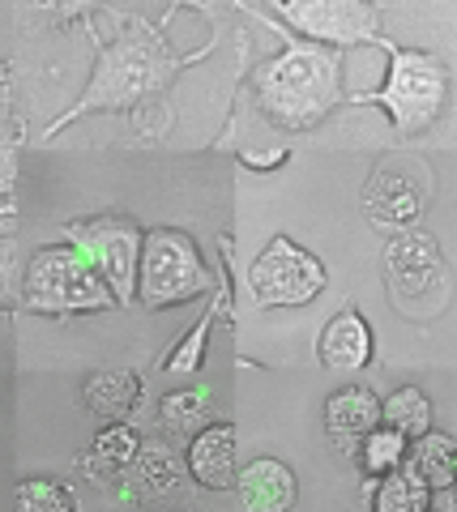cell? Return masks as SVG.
I'll return each mask as SVG.
<instances>
[{
	"instance_id": "6da1fadb",
	"label": "cell",
	"mask_w": 457,
	"mask_h": 512,
	"mask_svg": "<svg viewBox=\"0 0 457 512\" xmlns=\"http://www.w3.org/2000/svg\"><path fill=\"white\" fill-rule=\"evenodd\" d=\"M257 94L261 107L274 116V124L312 128L329 116V107L342 94L338 60L334 52H321V47H287L278 60H270L257 73Z\"/></svg>"
},
{
	"instance_id": "7a4b0ae2",
	"label": "cell",
	"mask_w": 457,
	"mask_h": 512,
	"mask_svg": "<svg viewBox=\"0 0 457 512\" xmlns=\"http://www.w3.org/2000/svg\"><path fill=\"white\" fill-rule=\"evenodd\" d=\"M163 69H167L163 43L154 35H146L141 26L129 30L116 47H107V52L99 56V69H94V82L86 90V99L77 103L73 111H65V120L60 124L86 116V111H99V107H107V111L112 107H133L141 94H150L154 86L163 82Z\"/></svg>"
},
{
	"instance_id": "3957f363",
	"label": "cell",
	"mask_w": 457,
	"mask_h": 512,
	"mask_svg": "<svg viewBox=\"0 0 457 512\" xmlns=\"http://www.w3.org/2000/svg\"><path fill=\"white\" fill-rule=\"evenodd\" d=\"M116 295H107L103 278L94 274L73 244L69 248H43L26 269V308L39 316H69V312H94L112 308Z\"/></svg>"
},
{
	"instance_id": "277c9868",
	"label": "cell",
	"mask_w": 457,
	"mask_h": 512,
	"mask_svg": "<svg viewBox=\"0 0 457 512\" xmlns=\"http://www.w3.org/2000/svg\"><path fill=\"white\" fill-rule=\"evenodd\" d=\"M201 291H210V269L197 256L193 239L171 227L141 235V303L146 308H176Z\"/></svg>"
},
{
	"instance_id": "5b68a950",
	"label": "cell",
	"mask_w": 457,
	"mask_h": 512,
	"mask_svg": "<svg viewBox=\"0 0 457 512\" xmlns=\"http://www.w3.org/2000/svg\"><path fill=\"white\" fill-rule=\"evenodd\" d=\"M449 94V73L445 64L428 52H393V69H389V86L381 94H364V103H381L389 107L393 124L402 137L423 133L445 107Z\"/></svg>"
},
{
	"instance_id": "8992f818",
	"label": "cell",
	"mask_w": 457,
	"mask_h": 512,
	"mask_svg": "<svg viewBox=\"0 0 457 512\" xmlns=\"http://www.w3.org/2000/svg\"><path fill=\"white\" fill-rule=\"evenodd\" d=\"M248 286L261 308H304L325 291V265L312 252L295 248L287 235H274L248 269Z\"/></svg>"
},
{
	"instance_id": "52a82bcc",
	"label": "cell",
	"mask_w": 457,
	"mask_h": 512,
	"mask_svg": "<svg viewBox=\"0 0 457 512\" xmlns=\"http://www.w3.org/2000/svg\"><path fill=\"white\" fill-rule=\"evenodd\" d=\"M69 244L94 265V274L116 291V303L133 295V274H137V244L141 231L124 227V222H82L69 231Z\"/></svg>"
},
{
	"instance_id": "ba28073f",
	"label": "cell",
	"mask_w": 457,
	"mask_h": 512,
	"mask_svg": "<svg viewBox=\"0 0 457 512\" xmlns=\"http://www.w3.org/2000/svg\"><path fill=\"white\" fill-rule=\"evenodd\" d=\"M423 201H428V171L419 163H385L364 184V210L381 227L411 231L415 218L423 214Z\"/></svg>"
},
{
	"instance_id": "9c48e42d",
	"label": "cell",
	"mask_w": 457,
	"mask_h": 512,
	"mask_svg": "<svg viewBox=\"0 0 457 512\" xmlns=\"http://www.w3.org/2000/svg\"><path fill=\"white\" fill-rule=\"evenodd\" d=\"M282 13L321 43H364L376 39V13L355 0H287Z\"/></svg>"
},
{
	"instance_id": "30bf717a",
	"label": "cell",
	"mask_w": 457,
	"mask_h": 512,
	"mask_svg": "<svg viewBox=\"0 0 457 512\" xmlns=\"http://www.w3.org/2000/svg\"><path fill=\"white\" fill-rule=\"evenodd\" d=\"M385 269H389V286L398 295H423L440 286V248L432 235L423 231H402L393 244L385 248Z\"/></svg>"
},
{
	"instance_id": "8fae6325",
	"label": "cell",
	"mask_w": 457,
	"mask_h": 512,
	"mask_svg": "<svg viewBox=\"0 0 457 512\" xmlns=\"http://www.w3.org/2000/svg\"><path fill=\"white\" fill-rule=\"evenodd\" d=\"M184 483V461L176 457V448L167 440H150L137 444V457L129 466V483H124L120 500H163V495H176Z\"/></svg>"
},
{
	"instance_id": "7c38bea8",
	"label": "cell",
	"mask_w": 457,
	"mask_h": 512,
	"mask_svg": "<svg viewBox=\"0 0 457 512\" xmlns=\"http://www.w3.org/2000/svg\"><path fill=\"white\" fill-rule=\"evenodd\" d=\"M235 491L248 512H287L295 508V474L274 457H257L235 474Z\"/></svg>"
},
{
	"instance_id": "4fadbf2b",
	"label": "cell",
	"mask_w": 457,
	"mask_h": 512,
	"mask_svg": "<svg viewBox=\"0 0 457 512\" xmlns=\"http://www.w3.org/2000/svg\"><path fill=\"white\" fill-rule=\"evenodd\" d=\"M184 470L210 491H227L235 483V427L231 423H214L201 427L193 444H188V461Z\"/></svg>"
},
{
	"instance_id": "5bb4252c",
	"label": "cell",
	"mask_w": 457,
	"mask_h": 512,
	"mask_svg": "<svg viewBox=\"0 0 457 512\" xmlns=\"http://www.w3.org/2000/svg\"><path fill=\"white\" fill-rule=\"evenodd\" d=\"M317 355H321L325 367H342V372H359V367H368V359H372L368 320L359 316L355 308L338 312V316L325 325V333H321Z\"/></svg>"
},
{
	"instance_id": "9a60e30c",
	"label": "cell",
	"mask_w": 457,
	"mask_h": 512,
	"mask_svg": "<svg viewBox=\"0 0 457 512\" xmlns=\"http://www.w3.org/2000/svg\"><path fill=\"white\" fill-rule=\"evenodd\" d=\"M137 431L129 423H112L99 431V440L90 444V453L82 457V470L94 478V483H120L124 474H129L133 457H137Z\"/></svg>"
},
{
	"instance_id": "2e32d148",
	"label": "cell",
	"mask_w": 457,
	"mask_h": 512,
	"mask_svg": "<svg viewBox=\"0 0 457 512\" xmlns=\"http://www.w3.org/2000/svg\"><path fill=\"white\" fill-rule=\"evenodd\" d=\"M376 419H381V402L372 397V389H359V384L338 389L325 402V427L334 440H359L364 431L376 427Z\"/></svg>"
},
{
	"instance_id": "e0dca14e",
	"label": "cell",
	"mask_w": 457,
	"mask_h": 512,
	"mask_svg": "<svg viewBox=\"0 0 457 512\" xmlns=\"http://www.w3.org/2000/svg\"><path fill=\"white\" fill-rule=\"evenodd\" d=\"M210 414H214V393L193 384V389H176L159 402V427L167 431V440H184L197 436L210 423Z\"/></svg>"
},
{
	"instance_id": "ac0fdd59",
	"label": "cell",
	"mask_w": 457,
	"mask_h": 512,
	"mask_svg": "<svg viewBox=\"0 0 457 512\" xmlns=\"http://www.w3.org/2000/svg\"><path fill=\"white\" fill-rule=\"evenodd\" d=\"M137 397H141V380L133 372H99L86 380V406L107 423L124 419L137 406Z\"/></svg>"
},
{
	"instance_id": "d6986e66",
	"label": "cell",
	"mask_w": 457,
	"mask_h": 512,
	"mask_svg": "<svg viewBox=\"0 0 457 512\" xmlns=\"http://www.w3.org/2000/svg\"><path fill=\"white\" fill-rule=\"evenodd\" d=\"M381 419L393 431H402L406 440H415V436H423V431H432V402L419 389L406 384V389L389 393V402H381Z\"/></svg>"
},
{
	"instance_id": "ffe728a7",
	"label": "cell",
	"mask_w": 457,
	"mask_h": 512,
	"mask_svg": "<svg viewBox=\"0 0 457 512\" xmlns=\"http://www.w3.org/2000/svg\"><path fill=\"white\" fill-rule=\"evenodd\" d=\"M428 500H432V487L415 470H402V466L385 470V483L376 491V508L381 512H423Z\"/></svg>"
},
{
	"instance_id": "44dd1931",
	"label": "cell",
	"mask_w": 457,
	"mask_h": 512,
	"mask_svg": "<svg viewBox=\"0 0 457 512\" xmlns=\"http://www.w3.org/2000/svg\"><path fill=\"white\" fill-rule=\"evenodd\" d=\"M415 461H411V470L428 483L432 491L436 487H449L453 483V453H457V444L453 436H436V431H423V436H415Z\"/></svg>"
},
{
	"instance_id": "7402d4cb",
	"label": "cell",
	"mask_w": 457,
	"mask_h": 512,
	"mask_svg": "<svg viewBox=\"0 0 457 512\" xmlns=\"http://www.w3.org/2000/svg\"><path fill=\"white\" fill-rule=\"evenodd\" d=\"M364 444H359V461H364L368 474H385L393 466H402L406 461V436L393 427H372L359 436Z\"/></svg>"
},
{
	"instance_id": "603a6c76",
	"label": "cell",
	"mask_w": 457,
	"mask_h": 512,
	"mask_svg": "<svg viewBox=\"0 0 457 512\" xmlns=\"http://www.w3.org/2000/svg\"><path fill=\"white\" fill-rule=\"evenodd\" d=\"M18 508L26 512H73L77 500L65 483H52V478H35V483L18 487Z\"/></svg>"
},
{
	"instance_id": "cb8c5ba5",
	"label": "cell",
	"mask_w": 457,
	"mask_h": 512,
	"mask_svg": "<svg viewBox=\"0 0 457 512\" xmlns=\"http://www.w3.org/2000/svg\"><path fill=\"white\" fill-rule=\"evenodd\" d=\"M210 325H214V312H206L193 325V333H188V338L171 350V359H167V367L171 372H197L201 367V359H206V338H210Z\"/></svg>"
},
{
	"instance_id": "d4e9b609",
	"label": "cell",
	"mask_w": 457,
	"mask_h": 512,
	"mask_svg": "<svg viewBox=\"0 0 457 512\" xmlns=\"http://www.w3.org/2000/svg\"><path fill=\"white\" fill-rule=\"evenodd\" d=\"M13 239H0V308H9V295L18 291V278H13V269H18V256H13Z\"/></svg>"
},
{
	"instance_id": "484cf974",
	"label": "cell",
	"mask_w": 457,
	"mask_h": 512,
	"mask_svg": "<svg viewBox=\"0 0 457 512\" xmlns=\"http://www.w3.org/2000/svg\"><path fill=\"white\" fill-rule=\"evenodd\" d=\"M13 184H18V154L0 150V197H9Z\"/></svg>"
},
{
	"instance_id": "4316f807",
	"label": "cell",
	"mask_w": 457,
	"mask_h": 512,
	"mask_svg": "<svg viewBox=\"0 0 457 512\" xmlns=\"http://www.w3.org/2000/svg\"><path fill=\"white\" fill-rule=\"evenodd\" d=\"M5 82H9V69L0 64V107H5Z\"/></svg>"
}]
</instances>
